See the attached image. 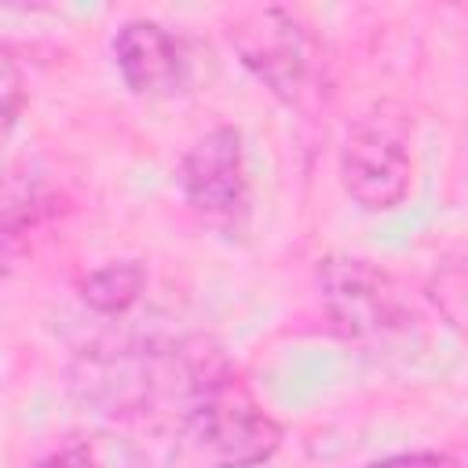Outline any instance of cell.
Listing matches in <instances>:
<instances>
[{"instance_id": "7a4b0ae2", "label": "cell", "mask_w": 468, "mask_h": 468, "mask_svg": "<svg viewBox=\"0 0 468 468\" xmlns=\"http://www.w3.org/2000/svg\"><path fill=\"white\" fill-rule=\"evenodd\" d=\"M282 446V424L227 369L176 417L172 468H260Z\"/></svg>"}, {"instance_id": "ba28073f", "label": "cell", "mask_w": 468, "mask_h": 468, "mask_svg": "<svg viewBox=\"0 0 468 468\" xmlns=\"http://www.w3.org/2000/svg\"><path fill=\"white\" fill-rule=\"evenodd\" d=\"M146 289V267L135 260H113L80 278V300L95 314H124Z\"/></svg>"}, {"instance_id": "7c38bea8", "label": "cell", "mask_w": 468, "mask_h": 468, "mask_svg": "<svg viewBox=\"0 0 468 468\" xmlns=\"http://www.w3.org/2000/svg\"><path fill=\"white\" fill-rule=\"evenodd\" d=\"M37 468H102V464L88 442H69V446L55 450L51 457H44Z\"/></svg>"}, {"instance_id": "8992f818", "label": "cell", "mask_w": 468, "mask_h": 468, "mask_svg": "<svg viewBox=\"0 0 468 468\" xmlns=\"http://www.w3.org/2000/svg\"><path fill=\"white\" fill-rule=\"evenodd\" d=\"M179 190L197 212L227 216L245 197V146L241 132L219 124L194 139L179 161Z\"/></svg>"}, {"instance_id": "277c9868", "label": "cell", "mask_w": 468, "mask_h": 468, "mask_svg": "<svg viewBox=\"0 0 468 468\" xmlns=\"http://www.w3.org/2000/svg\"><path fill=\"white\" fill-rule=\"evenodd\" d=\"M241 66L282 102L300 106L318 84V44L300 18L282 7L241 11L227 29Z\"/></svg>"}, {"instance_id": "30bf717a", "label": "cell", "mask_w": 468, "mask_h": 468, "mask_svg": "<svg viewBox=\"0 0 468 468\" xmlns=\"http://www.w3.org/2000/svg\"><path fill=\"white\" fill-rule=\"evenodd\" d=\"M22 102H26V91H22V73L18 66L0 55V143L11 135V128L18 124V113H22Z\"/></svg>"}, {"instance_id": "9c48e42d", "label": "cell", "mask_w": 468, "mask_h": 468, "mask_svg": "<svg viewBox=\"0 0 468 468\" xmlns=\"http://www.w3.org/2000/svg\"><path fill=\"white\" fill-rule=\"evenodd\" d=\"M48 212V186L29 168H0V241L37 227Z\"/></svg>"}, {"instance_id": "3957f363", "label": "cell", "mask_w": 468, "mask_h": 468, "mask_svg": "<svg viewBox=\"0 0 468 468\" xmlns=\"http://www.w3.org/2000/svg\"><path fill=\"white\" fill-rule=\"evenodd\" d=\"M340 183L366 212H388L406 201L413 183L410 121L399 106H373L362 113L340 150Z\"/></svg>"}, {"instance_id": "52a82bcc", "label": "cell", "mask_w": 468, "mask_h": 468, "mask_svg": "<svg viewBox=\"0 0 468 468\" xmlns=\"http://www.w3.org/2000/svg\"><path fill=\"white\" fill-rule=\"evenodd\" d=\"M113 66L135 95H172L190 69L183 40L150 18H132L113 33Z\"/></svg>"}, {"instance_id": "8fae6325", "label": "cell", "mask_w": 468, "mask_h": 468, "mask_svg": "<svg viewBox=\"0 0 468 468\" xmlns=\"http://www.w3.org/2000/svg\"><path fill=\"white\" fill-rule=\"evenodd\" d=\"M362 468H461L450 453H395V457H384V461H373V464H362Z\"/></svg>"}, {"instance_id": "6da1fadb", "label": "cell", "mask_w": 468, "mask_h": 468, "mask_svg": "<svg viewBox=\"0 0 468 468\" xmlns=\"http://www.w3.org/2000/svg\"><path fill=\"white\" fill-rule=\"evenodd\" d=\"M227 366L216 351L194 344H143V347H95L84 351L69 369L73 399L106 417H143L161 402L176 399V417L201 395Z\"/></svg>"}, {"instance_id": "5b68a950", "label": "cell", "mask_w": 468, "mask_h": 468, "mask_svg": "<svg viewBox=\"0 0 468 468\" xmlns=\"http://www.w3.org/2000/svg\"><path fill=\"white\" fill-rule=\"evenodd\" d=\"M318 289L325 314L351 340L388 336L410 322L402 285L377 263L358 256H325L318 263Z\"/></svg>"}]
</instances>
